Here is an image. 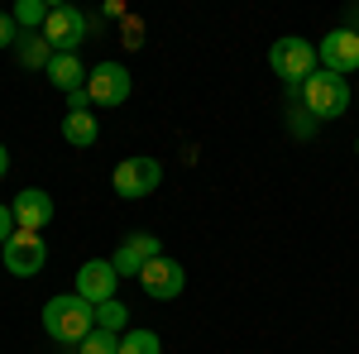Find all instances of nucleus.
<instances>
[{"mask_svg":"<svg viewBox=\"0 0 359 354\" xmlns=\"http://www.w3.org/2000/svg\"><path fill=\"white\" fill-rule=\"evenodd\" d=\"M10 211H15V225H20V230H34V235H39L43 225H53V196L39 191V187H29V191L15 196Z\"/></svg>","mask_w":359,"mask_h":354,"instance_id":"nucleus-12","label":"nucleus"},{"mask_svg":"<svg viewBox=\"0 0 359 354\" xmlns=\"http://www.w3.org/2000/svg\"><path fill=\"white\" fill-rule=\"evenodd\" d=\"M345 20H350V25H345V29H355V34H359V5H355V10H350V15H345Z\"/></svg>","mask_w":359,"mask_h":354,"instance_id":"nucleus-24","label":"nucleus"},{"mask_svg":"<svg viewBox=\"0 0 359 354\" xmlns=\"http://www.w3.org/2000/svg\"><path fill=\"white\" fill-rule=\"evenodd\" d=\"M0 254H5V268L15 273V278H34V273H43V264H48V245L34 230H15L10 245L0 249Z\"/></svg>","mask_w":359,"mask_h":354,"instance_id":"nucleus-7","label":"nucleus"},{"mask_svg":"<svg viewBox=\"0 0 359 354\" xmlns=\"http://www.w3.org/2000/svg\"><path fill=\"white\" fill-rule=\"evenodd\" d=\"M355 154H359V139H355Z\"/></svg>","mask_w":359,"mask_h":354,"instance_id":"nucleus-26","label":"nucleus"},{"mask_svg":"<svg viewBox=\"0 0 359 354\" xmlns=\"http://www.w3.org/2000/svg\"><path fill=\"white\" fill-rule=\"evenodd\" d=\"M62 139H67L72 149H91V144L101 139L96 115H91V110H67V115H62Z\"/></svg>","mask_w":359,"mask_h":354,"instance_id":"nucleus-14","label":"nucleus"},{"mask_svg":"<svg viewBox=\"0 0 359 354\" xmlns=\"http://www.w3.org/2000/svg\"><path fill=\"white\" fill-rule=\"evenodd\" d=\"M10 43H20V25H15V15H0V48H10Z\"/></svg>","mask_w":359,"mask_h":354,"instance_id":"nucleus-21","label":"nucleus"},{"mask_svg":"<svg viewBox=\"0 0 359 354\" xmlns=\"http://www.w3.org/2000/svg\"><path fill=\"white\" fill-rule=\"evenodd\" d=\"M163 254V245H158V235H130V240H120V249H115V273L120 278H139V273L149 268L154 259Z\"/></svg>","mask_w":359,"mask_h":354,"instance_id":"nucleus-11","label":"nucleus"},{"mask_svg":"<svg viewBox=\"0 0 359 354\" xmlns=\"http://www.w3.org/2000/svg\"><path fill=\"white\" fill-rule=\"evenodd\" d=\"M120 43H125V48H139V43H144V25H139L135 15H125V25H120Z\"/></svg>","mask_w":359,"mask_h":354,"instance_id":"nucleus-20","label":"nucleus"},{"mask_svg":"<svg viewBox=\"0 0 359 354\" xmlns=\"http://www.w3.org/2000/svg\"><path fill=\"white\" fill-rule=\"evenodd\" d=\"M158 182H163V163L158 158H125V163L111 172V187L115 196H125V201H139V196H149V191H158Z\"/></svg>","mask_w":359,"mask_h":354,"instance_id":"nucleus-6","label":"nucleus"},{"mask_svg":"<svg viewBox=\"0 0 359 354\" xmlns=\"http://www.w3.org/2000/svg\"><path fill=\"white\" fill-rule=\"evenodd\" d=\"M139 287H144V292H149L154 301H172V297H182V287H187V273H182V264H177V259L158 254L149 268L139 273Z\"/></svg>","mask_w":359,"mask_h":354,"instance_id":"nucleus-9","label":"nucleus"},{"mask_svg":"<svg viewBox=\"0 0 359 354\" xmlns=\"http://www.w3.org/2000/svg\"><path fill=\"white\" fill-rule=\"evenodd\" d=\"M15 57H20V67H29V72H43V67L53 62V48H48V39H43V34H20Z\"/></svg>","mask_w":359,"mask_h":354,"instance_id":"nucleus-15","label":"nucleus"},{"mask_svg":"<svg viewBox=\"0 0 359 354\" xmlns=\"http://www.w3.org/2000/svg\"><path fill=\"white\" fill-rule=\"evenodd\" d=\"M15 25H20V34L43 29V25H48V5H39V0H20V5H15Z\"/></svg>","mask_w":359,"mask_h":354,"instance_id":"nucleus-16","label":"nucleus"},{"mask_svg":"<svg viewBox=\"0 0 359 354\" xmlns=\"http://www.w3.org/2000/svg\"><path fill=\"white\" fill-rule=\"evenodd\" d=\"M86 106H91V101H86V86H82V91H72V96H67V110H86Z\"/></svg>","mask_w":359,"mask_h":354,"instance_id":"nucleus-23","label":"nucleus"},{"mask_svg":"<svg viewBox=\"0 0 359 354\" xmlns=\"http://www.w3.org/2000/svg\"><path fill=\"white\" fill-rule=\"evenodd\" d=\"M120 354H163V345H158L154 330H125L120 335Z\"/></svg>","mask_w":359,"mask_h":354,"instance_id":"nucleus-17","label":"nucleus"},{"mask_svg":"<svg viewBox=\"0 0 359 354\" xmlns=\"http://www.w3.org/2000/svg\"><path fill=\"white\" fill-rule=\"evenodd\" d=\"M43 330L53 335L57 345H82L86 335L96 330V306L82 301L77 292L48 297V301H43Z\"/></svg>","mask_w":359,"mask_h":354,"instance_id":"nucleus-1","label":"nucleus"},{"mask_svg":"<svg viewBox=\"0 0 359 354\" xmlns=\"http://www.w3.org/2000/svg\"><path fill=\"white\" fill-rule=\"evenodd\" d=\"M15 230H20V225H15V211H10V206H0V249L10 245V235H15Z\"/></svg>","mask_w":359,"mask_h":354,"instance_id":"nucleus-22","label":"nucleus"},{"mask_svg":"<svg viewBox=\"0 0 359 354\" xmlns=\"http://www.w3.org/2000/svg\"><path fill=\"white\" fill-rule=\"evenodd\" d=\"M43 77H48L62 96H72V91H82V86H86L91 72L82 67V57H77V53H53V62L43 67Z\"/></svg>","mask_w":359,"mask_h":354,"instance_id":"nucleus-13","label":"nucleus"},{"mask_svg":"<svg viewBox=\"0 0 359 354\" xmlns=\"http://www.w3.org/2000/svg\"><path fill=\"white\" fill-rule=\"evenodd\" d=\"M125 321H130V311H125V301H106V306H96V326L101 330H125Z\"/></svg>","mask_w":359,"mask_h":354,"instance_id":"nucleus-19","label":"nucleus"},{"mask_svg":"<svg viewBox=\"0 0 359 354\" xmlns=\"http://www.w3.org/2000/svg\"><path fill=\"white\" fill-rule=\"evenodd\" d=\"M130 67L125 62H96L91 67V77H86V101L101 110H115L130 101Z\"/></svg>","mask_w":359,"mask_h":354,"instance_id":"nucleus-4","label":"nucleus"},{"mask_svg":"<svg viewBox=\"0 0 359 354\" xmlns=\"http://www.w3.org/2000/svg\"><path fill=\"white\" fill-rule=\"evenodd\" d=\"M77 354H120V335H115V330H91V335H86L82 345H77Z\"/></svg>","mask_w":359,"mask_h":354,"instance_id":"nucleus-18","label":"nucleus"},{"mask_svg":"<svg viewBox=\"0 0 359 354\" xmlns=\"http://www.w3.org/2000/svg\"><path fill=\"white\" fill-rule=\"evenodd\" d=\"M321 72H335V77H350L359 72V34L355 29H331L321 39Z\"/></svg>","mask_w":359,"mask_h":354,"instance_id":"nucleus-8","label":"nucleus"},{"mask_svg":"<svg viewBox=\"0 0 359 354\" xmlns=\"http://www.w3.org/2000/svg\"><path fill=\"white\" fill-rule=\"evenodd\" d=\"M39 34L48 39L53 53H77L82 39L91 34V20H86L77 5H53V10H48V25L39 29Z\"/></svg>","mask_w":359,"mask_h":354,"instance_id":"nucleus-5","label":"nucleus"},{"mask_svg":"<svg viewBox=\"0 0 359 354\" xmlns=\"http://www.w3.org/2000/svg\"><path fill=\"white\" fill-rule=\"evenodd\" d=\"M269 67H273L283 82L297 86L306 82V77H316V67H321V57H316V48L306 43V39H297V34H287V39H278L273 48H269Z\"/></svg>","mask_w":359,"mask_h":354,"instance_id":"nucleus-3","label":"nucleus"},{"mask_svg":"<svg viewBox=\"0 0 359 354\" xmlns=\"http://www.w3.org/2000/svg\"><path fill=\"white\" fill-rule=\"evenodd\" d=\"M297 101L306 106L311 120H335V115H345L350 110V82L345 77H335V72H321L316 67V77H306L297 86Z\"/></svg>","mask_w":359,"mask_h":354,"instance_id":"nucleus-2","label":"nucleus"},{"mask_svg":"<svg viewBox=\"0 0 359 354\" xmlns=\"http://www.w3.org/2000/svg\"><path fill=\"white\" fill-rule=\"evenodd\" d=\"M5 168H10V154H5V144H0V177H5Z\"/></svg>","mask_w":359,"mask_h":354,"instance_id":"nucleus-25","label":"nucleus"},{"mask_svg":"<svg viewBox=\"0 0 359 354\" xmlns=\"http://www.w3.org/2000/svg\"><path fill=\"white\" fill-rule=\"evenodd\" d=\"M115 282H120V273L111 259H86L77 268V297L91 306H106V301H115Z\"/></svg>","mask_w":359,"mask_h":354,"instance_id":"nucleus-10","label":"nucleus"}]
</instances>
